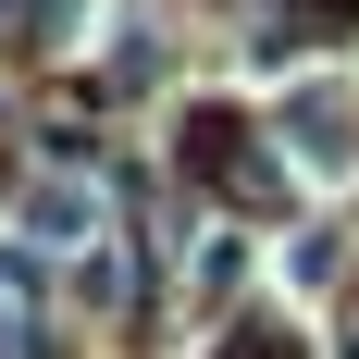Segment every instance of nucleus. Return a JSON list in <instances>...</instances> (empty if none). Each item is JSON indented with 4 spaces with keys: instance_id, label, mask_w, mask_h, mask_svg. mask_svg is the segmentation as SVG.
Returning a JSON list of instances; mask_svg holds the SVG:
<instances>
[{
    "instance_id": "f257e3e1",
    "label": "nucleus",
    "mask_w": 359,
    "mask_h": 359,
    "mask_svg": "<svg viewBox=\"0 0 359 359\" xmlns=\"http://www.w3.org/2000/svg\"><path fill=\"white\" fill-rule=\"evenodd\" d=\"M100 186L87 174H37L25 198H13V236H25V248H100Z\"/></svg>"
},
{
    "instance_id": "f03ea898",
    "label": "nucleus",
    "mask_w": 359,
    "mask_h": 359,
    "mask_svg": "<svg viewBox=\"0 0 359 359\" xmlns=\"http://www.w3.org/2000/svg\"><path fill=\"white\" fill-rule=\"evenodd\" d=\"M236 273H248V236H223V223H211V236L186 248V285H198V297H223Z\"/></svg>"
},
{
    "instance_id": "7ed1b4c3",
    "label": "nucleus",
    "mask_w": 359,
    "mask_h": 359,
    "mask_svg": "<svg viewBox=\"0 0 359 359\" xmlns=\"http://www.w3.org/2000/svg\"><path fill=\"white\" fill-rule=\"evenodd\" d=\"M100 74H111V87H149V74H161V50H149V13H124V25H111Z\"/></svg>"
},
{
    "instance_id": "20e7f679",
    "label": "nucleus",
    "mask_w": 359,
    "mask_h": 359,
    "mask_svg": "<svg viewBox=\"0 0 359 359\" xmlns=\"http://www.w3.org/2000/svg\"><path fill=\"white\" fill-rule=\"evenodd\" d=\"M74 285H87V310H124V297H137V260H124V248H111V236H100V248H87V273H74Z\"/></svg>"
},
{
    "instance_id": "39448f33",
    "label": "nucleus",
    "mask_w": 359,
    "mask_h": 359,
    "mask_svg": "<svg viewBox=\"0 0 359 359\" xmlns=\"http://www.w3.org/2000/svg\"><path fill=\"white\" fill-rule=\"evenodd\" d=\"M223 359H297V347H285V334H260V323H248V334H223Z\"/></svg>"
},
{
    "instance_id": "423d86ee",
    "label": "nucleus",
    "mask_w": 359,
    "mask_h": 359,
    "mask_svg": "<svg viewBox=\"0 0 359 359\" xmlns=\"http://www.w3.org/2000/svg\"><path fill=\"white\" fill-rule=\"evenodd\" d=\"M0 359H25V323H13V310H0Z\"/></svg>"
}]
</instances>
